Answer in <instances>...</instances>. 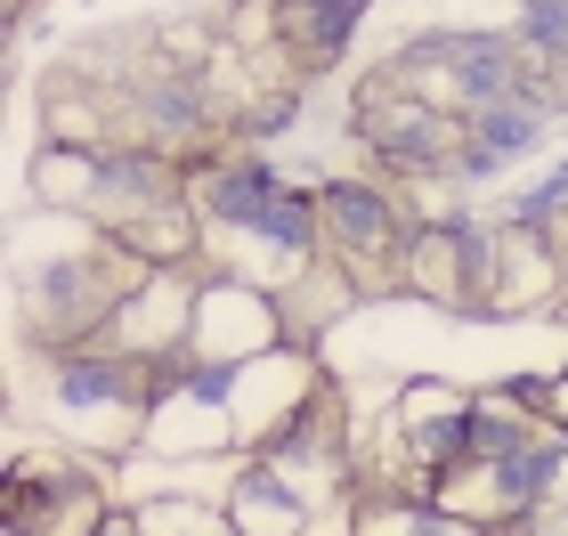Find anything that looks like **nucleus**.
Segmentation results:
<instances>
[{
    "instance_id": "nucleus-1",
    "label": "nucleus",
    "mask_w": 568,
    "mask_h": 536,
    "mask_svg": "<svg viewBox=\"0 0 568 536\" xmlns=\"http://www.w3.org/2000/svg\"><path fill=\"white\" fill-rule=\"evenodd\" d=\"M139 276L146 269L90 220H58V244L49 252L17 244V342H24V357L90 350Z\"/></svg>"
},
{
    "instance_id": "nucleus-2",
    "label": "nucleus",
    "mask_w": 568,
    "mask_h": 536,
    "mask_svg": "<svg viewBox=\"0 0 568 536\" xmlns=\"http://www.w3.org/2000/svg\"><path fill=\"white\" fill-rule=\"evenodd\" d=\"M17 398L58 447H82L98 464H131L146 447L154 374L146 357H122V350H65V357H24Z\"/></svg>"
},
{
    "instance_id": "nucleus-3",
    "label": "nucleus",
    "mask_w": 568,
    "mask_h": 536,
    "mask_svg": "<svg viewBox=\"0 0 568 536\" xmlns=\"http://www.w3.org/2000/svg\"><path fill=\"white\" fill-rule=\"evenodd\" d=\"M374 73H390L398 90L447 107L455 122L528 90V58H520V41H511V24H423V33H406Z\"/></svg>"
},
{
    "instance_id": "nucleus-4",
    "label": "nucleus",
    "mask_w": 568,
    "mask_h": 536,
    "mask_svg": "<svg viewBox=\"0 0 568 536\" xmlns=\"http://www.w3.org/2000/svg\"><path fill=\"white\" fill-rule=\"evenodd\" d=\"M325 252L357 276L366 301H406V252H415L423 203L382 171H325L317 179Z\"/></svg>"
},
{
    "instance_id": "nucleus-5",
    "label": "nucleus",
    "mask_w": 568,
    "mask_h": 536,
    "mask_svg": "<svg viewBox=\"0 0 568 536\" xmlns=\"http://www.w3.org/2000/svg\"><path fill=\"white\" fill-rule=\"evenodd\" d=\"M349 146L366 155V171L398 179L415 203H447V171H455V146H463V122L430 98L398 90L390 73H366L349 98Z\"/></svg>"
},
{
    "instance_id": "nucleus-6",
    "label": "nucleus",
    "mask_w": 568,
    "mask_h": 536,
    "mask_svg": "<svg viewBox=\"0 0 568 536\" xmlns=\"http://www.w3.org/2000/svg\"><path fill=\"white\" fill-rule=\"evenodd\" d=\"M496 276H504L496 212L471 195L423 203L415 252H406V301H423L438 317H496Z\"/></svg>"
},
{
    "instance_id": "nucleus-7",
    "label": "nucleus",
    "mask_w": 568,
    "mask_h": 536,
    "mask_svg": "<svg viewBox=\"0 0 568 536\" xmlns=\"http://www.w3.org/2000/svg\"><path fill=\"white\" fill-rule=\"evenodd\" d=\"M114 464H98L82 447H24L9 455V479H0V520L9 536H98V520L114 513Z\"/></svg>"
},
{
    "instance_id": "nucleus-8",
    "label": "nucleus",
    "mask_w": 568,
    "mask_h": 536,
    "mask_svg": "<svg viewBox=\"0 0 568 536\" xmlns=\"http://www.w3.org/2000/svg\"><path fill=\"white\" fill-rule=\"evenodd\" d=\"M398 439H406V464H415L423 496L447 472H471L479 464V391H463L447 374L398 382Z\"/></svg>"
},
{
    "instance_id": "nucleus-9",
    "label": "nucleus",
    "mask_w": 568,
    "mask_h": 536,
    "mask_svg": "<svg viewBox=\"0 0 568 536\" xmlns=\"http://www.w3.org/2000/svg\"><path fill=\"white\" fill-rule=\"evenodd\" d=\"M187 342L203 357H261V350H284V301L252 276H220V269H195V325Z\"/></svg>"
},
{
    "instance_id": "nucleus-10",
    "label": "nucleus",
    "mask_w": 568,
    "mask_h": 536,
    "mask_svg": "<svg viewBox=\"0 0 568 536\" xmlns=\"http://www.w3.org/2000/svg\"><path fill=\"white\" fill-rule=\"evenodd\" d=\"M374 9L382 0H268V41L284 49L293 82H308V73H333L349 58V41L366 33Z\"/></svg>"
},
{
    "instance_id": "nucleus-11",
    "label": "nucleus",
    "mask_w": 568,
    "mask_h": 536,
    "mask_svg": "<svg viewBox=\"0 0 568 536\" xmlns=\"http://www.w3.org/2000/svg\"><path fill=\"white\" fill-rule=\"evenodd\" d=\"M146 536H236L220 496H146Z\"/></svg>"
},
{
    "instance_id": "nucleus-12",
    "label": "nucleus",
    "mask_w": 568,
    "mask_h": 536,
    "mask_svg": "<svg viewBox=\"0 0 568 536\" xmlns=\"http://www.w3.org/2000/svg\"><path fill=\"white\" fill-rule=\"evenodd\" d=\"M511 41H520L528 65L568 73V0H536V9H511Z\"/></svg>"
},
{
    "instance_id": "nucleus-13",
    "label": "nucleus",
    "mask_w": 568,
    "mask_h": 536,
    "mask_svg": "<svg viewBox=\"0 0 568 536\" xmlns=\"http://www.w3.org/2000/svg\"><path fill=\"white\" fill-rule=\"evenodd\" d=\"M98 536H146V513H139V504H114V513L98 520Z\"/></svg>"
},
{
    "instance_id": "nucleus-14",
    "label": "nucleus",
    "mask_w": 568,
    "mask_h": 536,
    "mask_svg": "<svg viewBox=\"0 0 568 536\" xmlns=\"http://www.w3.org/2000/svg\"><path fill=\"white\" fill-rule=\"evenodd\" d=\"M511 9H536V0H511Z\"/></svg>"
},
{
    "instance_id": "nucleus-15",
    "label": "nucleus",
    "mask_w": 568,
    "mask_h": 536,
    "mask_svg": "<svg viewBox=\"0 0 568 536\" xmlns=\"http://www.w3.org/2000/svg\"><path fill=\"white\" fill-rule=\"evenodd\" d=\"M560 131H568V114H560Z\"/></svg>"
}]
</instances>
